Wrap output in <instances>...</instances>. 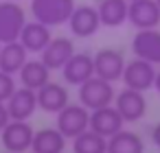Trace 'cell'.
<instances>
[{
    "label": "cell",
    "instance_id": "1",
    "mask_svg": "<svg viewBox=\"0 0 160 153\" xmlns=\"http://www.w3.org/2000/svg\"><path fill=\"white\" fill-rule=\"evenodd\" d=\"M75 7V0H31V16L33 20L53 29L68 24Z\"/></svg>",
    "mask_w": 160,
    "mask_h": 153
},
{
    "label": "cell",
    "instance_id": "2",
    "mask_svg": "<svg viewBox=\"0 0 160 153\" xmlns=\"http://www.w3.org/2000/svg\"><path fill=\"white\" fill-rule=\"evenodd\" d=\"M27 22V11L18 0H0V44L18 42Z\"/></svg>",
    "mask_w": 160,
    "mask_h": 153
},
{
    "label": "cell",
    "instance_id": "3",
    "mask_svg": "<svg viewBox=\"0 0 160 153\" xmlns=\"http://www.w3.org/2000/svg\"><path fill=\"white\" fill-rule=\"evenodd\" d=\"M77 96H79V103L86 107V109H99V107H105V105H112L114 103V83L101 79V77H90L88 81H83L77 90Z\"/></svg>",
    "mask_w": 160,
    "mask_h": 153
},
{
    "label": "cell",
    "instance_id": "4",
    "mask_svg": "<svg viewBox=\"0 0 160 153\" xmlns=\"http://www.w3.org/2000/svg\"><path fill=\"white\" fill-rule=\"evenodd\" d=\"M55 127L64 133L66 140L77 138L79 133H83L90 127V109H86L81 103H68L62 112L55 114Z\"/></svg>",
    "mask_w": 160,
    "mask_h": 153
},
{
    "label": "cell",
    "instance_id": "5",
    "mask_svg": "<svg viewBox=\"0 0 160 153\" xmlns=\"http://www.w3.org/2000/svg\"><path fill=\"white\" fill-rule=\"evenodd\" d=\"M35 129L29 120H9L7 127L0 131V142H2L7 153H27L31 151Z\"/></svg>",
    "mask_w": 160,
    "mask_h": 153
},
{
    "label": "cell",
    "instance_id": "6",
    "mask_svg": "<svg viewBox=\"0 0 160 153\" xmlns=\"http://www.w3.org/2000/svg\"><path fill=\"white\" fill-rule=\"evenodd\" d=\"M156 72H158V66H153V64H149L145 59L134 57L132 61H125V70H123L121 81L125 83V88H132V90H138V92H147V90L153 88Z\"/></svg>",
    "mask_w": 160,
    "mask_h": 153
},
{
    "label": "cell",
    "instance_id": "7",
    "mask_svg": "<svg viewBox=\"0 0 160 153\" xmlns=\"http://www.w3.org/2000/svg\"><path fill=\"white\" fill-rule=\"evenodd\" d=\"M112 105L118 109V114L123 116L125 122H138L147 114L145 92H138V90H132V88H123L121 92H116Z\"/></svg>",
    "mask_w": 160,
    "mask_h": 153
},
{
    "label": "cell",
    "instance_id": "8",
    "mask_svg": "<svg viewBox=\"0 0 160 153\" xmlns=\"http://www.w3.org/2000/svg\"><path fill=\"white\" fill-rule=\"evenodd\" d=\"M68 29H70L72 37H79V40H88V37L97 35L99 29H101L97 7H92V5L75 7V11H72V16L68 20Z\"/></svg>",
    "mask_w": 160,
    "mask_h": 153
},
{
    "label": "cell",
    "instance_id": "9",
    "mask_svg": "<svg viewBox=\"0 0 160 153\" xmlns=\"http://www.w3.org/2000/svg\"><path fill=\"white\" fill-rule=\"evenodd\" d=\"M94 59V74L110 81V83H116L121 81L123 77V70H125V57L121 50L116 48H101L97 55H92Z\"/></svg>",
    "mask_w": 160,
    "mask_h": 153
},
{
    "label": "cell",
    "instance_id": "10",
    "mask_svg": "<svg viewBox=\"0 0 160 153\" xmlns=\"http://www.w3.org/2000/svg\"><path fill=\"white\" fill-rule=\"evenodd\" d=\"M127 22L136 29H158L160 24V7L156 0H132L127 7Z\"/></svg>",
    "mask_w": 160,
    "mask_h": 153
},
{
    "label": "cell",
    "instance_id": "11",
    "mask_svg": "<svg viewBox=\"0 0 160 153\" xmlns=\"http://www.w3.org/2000/svg\"><path fill=\"white\" fill-rule=\"evenodd\" d=\"M132 53L138 59H145L153 66H160V31L142 29L132 37Z\"/></svg>",
    "mask_w": 160,
    "mask_h": 153
},
{
    "label": "cell",
    "instance_id": "12",
    "mask_svg": "<svg viewBox=\"0 0 160 153\" xmlns=\"http://www.w3.org/2000/svg\"><path fill=\"white\" fill-rule=\"evenodd\" d=\"M123 125H125V120H123V116L118 114V109L114 105H105V107H99V109L90 112V127L88 129L103 136L105 140L110 136L118 133L121 129H125Z\"/></svg>",
    "mask_w": 160,
    "mask_h": 153
},
{
    "label": "cell",
    "instance_id": "13",
    "mask_svg": "<svg viewBox=\"0 0 160 153\" xmlns=\"http://www.w3.org/2000/svg\"><path fill=\"white\" fill-rule=\"evenodd\" d=\"M62 77L64 83L68 85H81L83 81H88L90 77H94V59L88 53H75L62 68Z\"/></svg>",
    "mask_w": 160,
    "mask_h": 153
},
{
    "label": "cell",
    "instance_id": "14",
    "mask_svg": "<svg viewBox=\"0 0 160 153\" xmlns=\"http://www.w3.org/2000/svg\"><path fill=\"white\" fill-rule=\"evenodd\" d=\"M75 55V44L70 37L66 35H59V37H53L48 42V46L40 53V59L46 64V68L53 72V70H62L64 64Z\"/></svg>",
    "mask_w": 160,
    "mask_h": 153
},
{
    "label": "cell",
    "instance_id": "15",
    "mask_svg": "<svg viewBox=\"0 0 160 153\" xmlns=\"http://www.w3.org/2000/svg\"><path fill=\"white\" fill-rule=\"evenodd\" d=\"M35 94H38V109H42L46 114H57L70 103L68 88L62 83H55V81H48Z\"/></svg>",
    "mask_w": 160,
    "mask_h": 153
},
{
    "label": "cell",
    "instance_id": "16",
    "mask_svg": "<svg viewBox=\"0 0 160 153\" xmlns=\"http://www.w3.org/2000/svg\"><path fill=\"white\" fill-rule=\"evenodd\" d=\"M51 40H53L51 26H46V24H42V22H38V20H29V22L24 24L22 33H20V40H18V42L27 48L29 55H40V53L48 46Z\"/></svg>",
    "mask_w": 160,
    "mask_h": 153
},
{
    "label": "cell",
    "instance_id": "17",
    "mask_svg": "<svg viewBox=\"0 0 160 153\" xmlns=\"http://www.w3.org/2000/svg\"><path fill=\"white\" fill-rule=\"evenodd\" d=\"M7 109H9L11 120H29L35 114V109H38V94H35V90H29L24 85L16 88V92L7 101Z\"/></svg>",
    "mask_w": 160,
    "mask_h": 153
},
{
    "label": "cell",
    "instance_id": "18",
    "mask_svg": "<svg viewBox=\"0 0 160 153\" xmlns=\"http://www.w3.org/2000/svg\"><path fill=\"white\" fill-rule=\"evenodd\" d=\"M18 79H20V85L29 88V90H40L42 85H46L51 81V70L46 68V64L35 57V59H27V64L20 68L18 72Z\"/></svg>",
    "mask_w": 160,
    "mask_h": 153
},
{
    "label": "cell",
    "instance_id": "19",
    "mask_svg": "<svg viewBox=\"0 0 160 153\" xmlns=\"http://www.w3.org/2000/svg\"><path fill=\"white\" fill-rule=\"evenodd\" d=\"M33 153H64L66 151V138L57 127H44L38 129L31 144Z\"/></svg>",
    "mask_w": 160,
    "mask_h": 153
},
{
    "label": "cell",
    "instance_id": "20",
    "mask_svg": "<svg viewBox=\"0 0 160 153\" xmlns=\"http://www.w3.org/2000/svg\"><path fill=\"white\" fill-rule=\"evenodd\" d=\"M127 7H129L127 0H99L97 11H99L101 26H108V29L123 26L127 22Z\"/></svg>",
    "mask_w": 160,
    "mask_h": 153
},
{
    "label": "cell",
    "instance_id": "21",
    "mask_svg": "<svg viewBox=\"0 0 160 153\" xmlns=\"http://www.w3.org/2000/svg\"><path fill=\"white\" fill-rule=\"evenodd\" d=\"M27 59H29V53L20 42H9V44H2V48H0V70L2 72L18 77Z\"/></svg>",
    "mask_w": 160,
    "mask_h": 153
},
{
    "label": "cell",
    "instance_id": "22",
    "mask_svg": "<svg viewBox=\"0 0 160 153\" xmlns=\"http://www.w3.org/2000/svg\"><path fill=\"white\" fill-rule=\"evenodd\" d=\"M108 153H145V142L136 131L121 129L108 138Z\"/></svg>",
    "mask_w": 160,
    "mask_h": 153
},
{
    "label": "cell",
    "instance_id": "23",
    "mask_svg": "<svg viewBox=\"0 0 160 153\" xmlns=\"http://www.w3.org/2000/svg\"><path fill=\"white\" fill-rule=\"evenodd\" d=\"M72 153H108V140L92 129H86L72 138Z\"/></svg>",
    "mask_w": 160,
    "mask_h": 153
},
{
    "label": "cell",
    "instance_id": "24",
    "mask_svg": "<svg viewBox=\"0 0 160 153\" xmlns=\"http://www.w3.org/2000/svg\"><path fill=\"white\" fill-rule=\"evenodd\" d=\"M16 88H18L16 85V77L0 70V103H7L9 96L16 92Z\"/></svg>",
    "mask_w": 160,
    "mask_h": 153
},
{
    "label": "cell",
    "instance_id": "25",
    "mask_svg": "<svg viewBox=\"0 0 160 153\" xmlns=\"http://www.w3.org/2000/svg\"><path fill=\"white\" fill-rule=\"evenodd\" d=\"M11 120L9 116V109H7V103H0V131H2L7 127V122Z\"/></svg>",
    "mask_w": 160,
    "mask_h": 153
},
{
    "label": "cell",
    "instance_id": "26",
    "mask_svg": "<svg viewBox=\"0 0 160 153\" xmlns=\"http://www.w3.org/2000/svg\"><path fill=\"white\" fill-rule=\"evenodd\" d=\"M149 138H151L153 146H158V149H160V122L151 127V133H149Z\"/></svg>",
    "mask_w": 160,
    "mask_h": 153
},
{
    "label": "cell",
    "instance_id": "27",
    "mask_svg": "<svg viewBox=\"0 0 160 153\" xmlns=\"http://www.w3.org/2000/svg\"><path fill=\"white\" fill-rule=\"evenodd\" d=\"M153 90L160 94V68H158V72H156V81H153Z\"/></svg>",
    "mask_w": 160,
    "mask_h": 153
},
{
    "label": "cell",
    "instance_id": "28",
    "mask_svg": "<svg viewBox=\"0 0 160 153\" xmlns=\"http://www.w3.org/2000/svg\"><path fill=\"white\" fill-rule=\"evenodd\" d=\"M156 2H158V7H160V0H156Z\"/></svg>",
    "mask_w": 160,
    "mask_h": 153
},
{
    "label": "cell",
    "instance_id": "29",
    "mask_svg": "<svg viewBox=\"0 0 160 153\" xmlns=\"http://www.w3.org/2000/svg\"><path fill=\"white\" fill-rule=\"evenodd\" d=\"M127 2H132V0H127Z\"/></svg>",
    "mask_w": 160,
    "mask_h": 153
},
{
    "label": "cell",
    "instance_id": "30",
    "mask_svg": "<svg viewBox=\"0 0 160 153\" xmlns=\"http://www.w3.org/2000/svg\"><path fill=\"white\" fill-rule=\"evenodd\" d=\"M0 48H2V44H0Z\"/></svg>",
    "mask_w": 160,
    "mask_h": 153
},
{
    "label": "cell",
    "instance_id": "31",
    "mask_svg": "<svg viewBox=\"0 0 160 153\" xmlns=\"http://www.w3.org/2000/svg\"><path fill=\"white\" fill-rule=\"evenodd\" d=\"M18 2H20V0H18Z\"/></svg>",
    "mask_w": 160,
    "mask_h": 153
}]
</instances>
